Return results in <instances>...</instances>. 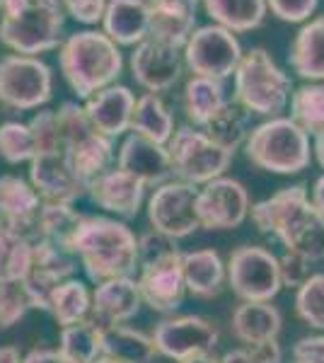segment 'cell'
Listing matches in <instances>:
<instances>
[{
	"label": "cell",
	"mask_w": 324,
	"mask_h": 363,
	"mask_svg": "<svg viewBox=\"0 0 324 363\" xmlns=\"http://www.w3.org/2000/svg\"><path fill=\"white\" fill-rule=\"evenodd\" d=\"M255 225L274 235L286 252L303 255L308 262L324 259V216L310 201L303 184L286 186L250 208Z\"/></svg>",
	"instance_id": "1"
},
{
	"label": "cell",
	"mask_w": 324,
	"mask_h": 363,
	"mask_svg": "<svg viewBox=\"0 0 324 363\" xmlns=\"http://www.w3.org/2000/svg\"><path fill=\"white\" fill-rule=\"evenodd\" d=\"M66 250L80 262L92 284L133 277L138 269V238L123 220L107 216H82Z\"/></svg>",
	"instance_id": "2"
},
{
	"label": "cell",
	"mask_w": 324,
	"mask_h": 363,
	"mask_svg": "<svg viewBox=\"0 0 324 363\" xmlns=\"http://www.w3.org/2000/svg\"><path fill=\"white\" fill-rule=\"evenodd\" d=\"M58 66L70 90L87 99L116 83L123 70V56L104 32L82 29L58 46Z\"/></svg>",
	"instance_id": "3"
},
{
	"label": "cell",
	"mask_w": 324,
	"mask_h": 363,
	"mask_svg": "<svg viewBox=\"0 0 324 363\" xmlns=\"http://www.w3.org/2000/svg\"><path fill=\"white\" fill-rule=\"evenodd\" d=\"M235 78V102L247 114H259L276 119L288 109L293 95V83L288 73L271 58L262 46H255L240 58Z\"/></svg>",
	"instance_id": "4"
},
{
	"label": "cell",
	"mask_w": 324,
	"mask_h": 363,
	"mask_svg": "<svg viewBox=\"0 0 324 363\" xmlns=\"http://www.w3.org/2000/svg\"><path fill=\"white\" fill-rule=\"evenodd\" d=\"M245 155L252 165L274 174H298L310 167V136L291 116H276L255 126L245 140Z\"/></svg>",
	"instance_id": "5"
},
{
	"label": "cell",
	"mask_w": 324,
	"mask_h": 363,
	"mask_svg": "<svg viewBox=\"0 0 324 363\" xmlns=\"http://www.w3.org/2000/svg\"><path fill=\"white\" fill-rule=\"evenodd\" d=\"M66 10L49 0H32L13 15L0 17V44L13 54L37 56L63 44Z\"/></svg>",
	"instance_id": "6"
},
{
	"label": "cell",
	"mask_w": 324,
	"mask_h": 363,
	"mask_svg": "<svg viewBox=\"0 0 324 363\" xmlns=\"http://www.w3.org/2000/svg\"><path fill=\"white\" fill-rule=\"evenodd\" d=\"M56 121L63 150L68 153L75 174L90 184L95 177L107 172L116 157L114 140L95 131V126L87 121L85 109L78 102H63L56 109Z\"/></svg>",
	"instance_id": "7"
},
{
	"label": "cell",
	"mask_w": 324,
	"mask_h": 363,
	"mask_svg": "<svg viewBox=\"0 0 324 363\" xmlns=\"http://www.w3.org/2000/svg\"><path fill=\"white\" fill-rule=\"evenodd\" d=\"M167 155L174 177L194 186H203L223 177L235 157L233 150L220 148L196 126L174 128L167 143Z\"/></svg>",
	"instance_id": "8"
},
{
	"label": "cell",
	"mask_w": 324,
	"mask_h": 363,
	"mask_svg": "<svg viewBox=\"0 0 324 363\" xmlns=\"http://www.w3.org/2000/svg\"><path fill=\"white\" fill-rule=\"evenodd\" d=\"M54 73L37 56L8 54L0 58V104L15 112H29L49 104Z\"/></svg>",
	"instance_id": "9"
},
{
	"label": "cell",
	"mask_w": 324,
	"mask_h": 363,
	"mask_svg": "<svg viewBox=\"0 0 324 363\" xmlns=\"http://www.w3.org/2000/svg\"><path fill=\"white\" fill-rule=\"evenodd\" d=\"M228 286L242 303H271L281 286L279 257L259 245H242L228 259Z\"/></svg>",
	"instance_id": "10"
},
{
	"label": "cell",
	"mask_w": 324,
	"mask_h": 363,
	"mask_svg": "<svg viewBox=\"0 0 324 363\" xmlns=\"http://www.w3.org/2000/svg\"><path fill=\"white\" fill-rule=\"evenodd\" d=\"M181 56H184V66L194 75L225 80L238 68L242 58V46L230 29L220 25H206L196 27L189 34Z\"/></svg>",
	"instance_id": "11"
},
{
	"label": "cell",
	"mask_w": 324,
	"mask_h": 363,
	"mask_svg": "<svg viewBox=\"0 0 324 363\" xmlns=\"http://www.w3.org/2000/svg\"><path fill=\"white\" fill-rule=\"evenodd\" d=\"M148 223L162 235L181 240L201 230L199 220V186L181 179L155 186L148 199Z\"/></svg>",
	"instance_id": "12"
},
{
	"label": "cell",
	"mask_w": 324,
	"mask_h": 363,
	"mask_svg": "<svg viewBox=\"0 0 324 363\" xmlns=\"http://www.w3.org/2000/svg\"><path fill=\"white\" fill-rule=\"evenodd\" d=\"M218 339H220L218 327L201 315L167 318L152 332V344H155L157 354L177 363L191 359V356L213 354Z\"/></svg>",
	"instance_id": "13"
},
{
	"label": "cell",
	"mask_w": 324,
	"mask_h": 363,
	"mask_svg": "<svg viewBox=\"0 0 324 363\" xmlns=\"http://www.w3.org/2000/svg\"><path fill=\"white\" fill-rule=\"evenodd\" d=\"M250 191L242 182L218 177L199 189V220L203 230H233L250 216Z\"/></svg>",
	"instance_id": "14"
},
{
	"label": "cell",
	"mask_w": 324,
	"mask_h": 363,
	"mask_svg": "<svg viewBox=\"0 0 324 363\" xmlns=\"http://www.w3.org/2000/svg\"><path fill=\"white\" fill-rule=\"evenodd\" d=\"M181 255L184 252L177 250L172 255L145 262V264L138 267V279L135 281H138L140 301L152 313L172 315L184 303L186 286L184 274H181Z\"/></svg>",
	"instance_id": "15"
},
{
	"label": "cell",
	"mask_w": 324,
	"mask_h": 363,
	"mask_svg": "<svg viewBox=\"0 0 324 363\" xmlns=\"http://www.w3.org/2000/svg\"><path fill=\"white\" fill-rule=\"evenodd\" d=\"M75 272H78V259L66 247L46 242V240H37L32 252V269H29L27 279L22 281L32 310H46L49 313L54 289L63 281L73 279Z\"/></svg>",
	"instance_id": "16"
},
{
	"label": "cell",
	"mask_w": 324,
	"mask_h": 363,
	"mask_svg": "<svg viewBox=\"0 0 324 363\" xmlns=\"http://www.w3.org/2000/svg\"><path fill=\"white\" fill-rule=\"evenodd\" d=\"M29 184L46 203H75L87 196V184L75 174L63 148L37 153L29 162Z\"/></svg>",
	"instance_id": "17"
},
{
	"label": "cell",
	"mask_w": 324,
	"mask_h": 363,
	"mask_svg": "<svg viewBox=\"0 0 324 363\" xmlns=\"http://www.w3.org/2000/svg\"><path fill=\"white\" fill-rule=\"evenodd\" d=\"M181 70H184L181 49L155 42L150 37L143 39L131 54V75L135 85H140L152 95L172 90L179 83Z\"/></svg>",
	"instance_id": "18"
},
{
	"label": "cell",
	"mask_w": 324,
	"mask_h": 363,
	"mask_svg": "<svg viewBox=\"0 0 324 363\" xmlns=\"http://www.w3.org/2000/svg\"><path fill=\"white\" fill-rule=\"evenodd\" d=\"M116 167L133 174L145 186H160L172 177L167 145H160L133 131L123 138L119 153H116Z\"/></svg>",
	"instance_id": "19"
},
{
	"label": "cell",
	"mask_w": 324,
	"mask_h": 363,
	"mask_svg": "<svg viewBox=\"0 0 324 363\" xmlns=\"http://www.w3.org/2000/svg\"><path fill=\"white\" fill-rule=\"evenodd\" d=\"M145 189L148 186L133 174L123 172L119 167H109L87 184V196L99 208L116 213L121 218H135L143 206Z\"/></svg>",
	"instance_id": "20"
},
{
	"label": "cell",
	"mask_w": 324,
	"mask_h": 363,
	"mask_svg": "<svg viewBox=\"0 0 324 363\" xmlns=\"http://www.w3.org/2000/svg\"><path fill=\"white\" fill-rule=\"evenodd\" d=\"M82 109H85L87 121L95 126V131L114 140L116 136L131 131L135 95L126 85H109L87 97Z\"/></svg>",
	"instance_id": "21"
},
{
	"label": "cell",
	"mask_w": 324,
	"mask_h": 363,
	"mask_svg": "<svg viewBox=\"0 0 324 363\" xmlns=\"http://www.w3.org/2000/svg\"><path fill=\"white\" fill-rule=\"evenodd\" d=\"M140 306L143 301H140L138 281L133 277L109 279L104 284H97L87 320L95 322L97 327H116L135 318Z\"/></svg>",
	"instance_id": "22"
},
{
	"label": "cell",
	"mask_w": 324,
	"mask_h": 363,
	"mask_svg": "<svg viewBox=\"0 0 324 363\" xmlns=\"http://www.w3.org/2000/svg\"><path fill=\"white\" fill-rule=\"evenodd\" d=\"M150 10V39L184 49L196 29V10L201 0H145Z\"/></svg>",
	"instance_id": "23"
},
{
	"label": "cell",
	"mask_w": 324,
	"mask_h": 363,
	"mask_svg": "<svg viewBox=\"0 0 324 363\" xmlns=\"http://www.w3.org/2000/svg\"><path fill=\"white\" fill-rule=\"evenodd\" d=\"M41 199L29 182L15 174H0V213L8 218L10 230L34 242V228L41 208Z\"/></svg>",
	"instance_id": "24"
},
{
	"label": "cell",
	"mask_w": 324,
	"mask_h": 363,
	"mask_svg": "<svg viewBox=\"0 0 324 363\" xmlns=\"http://www.w3.org/2000/svg\"><path fill=\"white\" fill-rule=\"evenodd\" d=\"M102 32L116 46H138L150 34V10L145 0H109Z\"/></svg>",
	"instance_id": "25"
},
{
	"label": "cell",
	"mask_w": 324,
	"mask_h": 363,
	"mask_svg": "<svg viewBox=\"0 0 324 363\" xmlns=\"http://www.w3.org/2000/svg\"><path fill=\"white\" fill-rule=\"evenodd\" d=\"M186 294L196 298H218L228 284V269L216 250H194L181 255Z\"/></svg>",
	"instance_id": "26"
},
{
	"label": "cell",
	"mask_w": 324,
	"mask_h": 363,
	"mask_svg": "<svg viewBox=\"0 0 324 363\" xmlns=\"http://www.w3.org/2000/svg\"><path fill=\"white\" fill-rule=\"evenodd\" d=\"M281 327H284V315L271 303H242L230 320V330H233L235 339L247 347L279 339Z\"/></svg>",
	"instance_id": "27"
},
{
	"label": "cell",
	"mask_w": 324,
	"mask_h": 363,
	"mask_svg": "<svg viewBox=\"0 0 324 363\" xmlns=\"http://www.w3.org/2000/svg\"><path fill=\"white\" fill-rule=\"evenodd\" d=\"M288 63L303 80L324 83V15L300 27L288 49Z\"/></svg>",
	"instance_id": "28"
},
{
	"label": "cell",
	"mask_w": 324,
	"mask_h": 363,
	"mask_svg": "<svg viewBox=\"0 0 324 363\" xmlns=\"http://www.w3.org/2000/svg\"><path fill=\"white\" fill-rule=\"evenodd\" d=\"M102 330V356L116 363H155L157 349L152 337L126 325L99 327Z\"/></svg>",
	"instance_id": "29"
},
{
	"label": "cell",
	"mask_w": 324,
	"mask_h": 363,
	"mask_svg": "<svg viewBox=\"0 0 324 363\" xmlns=\"http://www.w3.org/2000/svg\"><path fill=\"white\" fill-rule=\"evenodd\" d=\"M201 5L206 15L213 20V25L225 27L233 34L262 27L269 13L267 0H201Z\"/></svg>",
	"instance_id": "30"
},
{
	"label": "cell",
	"mask_w": 324,
	"mask_h": 363,
	"mask_svg": "<svg viewBox=\"0 0 324 363\" xmlns=\"http://www.w3.org/2000/svg\"><path fill=\"white\" fill-rule=\"evenodd\" d=\"M181 99H184L186 119H189L196 128H203L208 124L211 116L228 102L225 85H223V80L191 75L184 85V97Z\"/></svg>",
	"instance_id": "31"
},
{
	"label": "cell",
	"mask_w": 324,
	"mask_h": 363,
	"mask_svg": "<svg viewBox=\"0 0 324 363\" xmlns=\"http://www.w3.org/2000/svg\"><path fill=\"white\" fill-rule=\"evenodd\" d=\"M131 131L155 140V143H160V145L169 143V138H172V133H174V116L167 109V104L162 102L160 95L145 92V95H140L135 99Z\"/></svg>",
	"instance_id": "32"
},
{
	"label": "cell",
	"mask_w": 324,
	"mask_h": 363,
	"mask_svg": "<svg viewBox=\"0 0 324 363\" xmlns=\"http://www.w3.org/2000/svg\"><path fill=\"white\" fill-rule=\"evenodd\" d=\"M203 133L220 148H228L235 153L240 145H245L247 136H250V114L238 102L228 99L208 119V124L203 126Z\"/></svg>",
	"instance_id": "33"
},
{
	"label": "cell",
	"mask_w": 324,
	"mask_h": 363,
	"mask_svg": "<svg viewBox=\"0 0 324 363\" xmlns=\"http://www.w3.org/2000/svg\"><path fill=\"white\" fill-rule=\"evenodd\" d=\"M58 354L63 363H95L102 356V330L90 320L63 327Z\"/></svg>",
	"instance_id": "34"
},
{
	"label": "cell",
	"mask_w": 324,
	"mask_h": 363,
	"mask_svg": "<svg viewBox=\"0 0 324 363\" xmlns=\"http://www.w3.org/2000/svg\"><path fill=\"white\" fill-rule=\"evenodd\" d=\"M90 306L92 294L87 291V286L78 279H68L58 284L51 294L49 313L54 315V320L61 327H68L90 318Z\"/></svg>",
	"instance_id": "35"
},
{
	"label": "cell",
	"mask_w": 324,
	"mask_h": 363,
	"mask_svg": "<svg viewBox=\"0 0 324 363\" xmlns=\"http://www.w3.org/2000/svg\"><path fill=\"white\" fill-rule=\"evenodd\" d=\"M82 218V213L73 208V203H41L37 216V228H34V242L46 240L66 247L68 238L75 233Z\"/></svg>",
	"instance_id": "36"
},
{
	"label": "cell",
	"mask_w": 324,
	"mask_h": 363,
	"mask_svg": "<svg viewBox=\"0 0 324 363\" xmlns=\"http://www.w3.org/2000/svg\"><path fill=\"white\" fill-rule=\"evenodd\" d=\"M34 242L15 230L0 233V284L25 281L32 269Z\"/></svg>",
	"instance_id": "37"
},
{
	"label": "cell",
	"mask_w": 324,
	"mask_h": 363,
	"mask_svg": "<svg viewBox=\"0 0 324 363\" xmlns=\"http://www.w3.org/2000/svg\"><path fill=\"white\" fill-rule=\"evenodd\" d=\"M291 119L308 136L324 131V83H308L291 95Z\"/></svg>",
	"instance_id": "38"
},
{
	"label": "cell",
	"mask_w": 324,
	"mask_h": 363,
	"mask_svg": "<svg viewBox=\"0 0 324 363\" xmlns=\"http://www.w3.org/2000/svg\"><path fill=\"white\" fill-rule=\"evenodd\" d=\"M34 155H37V148H34V138L27 124H22V121L0 124V157L8 165L32 162Z\"/></svg>",
	"instance_id": "39"
},
{
	"label": "cell",
	"mask_w": 324,
	"mask_h": 363,
	"mask_svg": "<svg viewBox=\"0 0 324 363\" xmlns=\"http://www.w3.org/2000/svg\"><path fill=\"white\" fill-rule=\"evenodd\" d=\"M298 318L312 330H324V272L310 274L296 294Z\"/></svg>",
	"instance_id": "40"
},
{
	"label": "cell",
	"mask_w": 324,
	"mask_h": 363,
	"mask_svg": "<svg viewBox=\"0 0 324 363\" xmlns=\"http://www.w3.org/2000/svg\"><path fill=\"white\" fill-rule=\"evenodd\" d=\"M32 310L29 296L22 281L15 284H0V330H10Z\"/></svg>",
	"instance_id": "41"
},
{
	"label": "cell",
	"mask_w": 324,
	"mask_h": 363,
	"mask_svg": "<svg viewBox=\"0 0 324 363\" xmlns=\"http://www.w3.org/2000/svg\"><path fill=\"white\" fill-rule=\"evenodd\" d=\"M27 126H29V131H32L37 153H46V150L63 148L61 131H58V121H56L54 109H41V112L34 114V119L29 121Z\"/></svg>",
	"instance_id": "42"
},
{
	"label": "cell",
	"mask_w": 324,
	"mask_h": 363,
	"mask_svg": "<svg viewBox=\"0 0 324 363\" xmlns=\"http://www.w3.org/2000/svg\"><path fill=\"white\" fill-rule=\"evenodd\" d=\"M220 363H284V351H281L279 339H271V342L255 344V347L228 351Z\"/></svg>",
	"instance_id": "43"
},
{
	"label": "cell",
	"mask_w": 324,
	"mask_h": 363,
	"mask_svg": "<svg viewBox=\"0 0 324 363\" xmlns=\"http://www.w3.org/2000/svg\"><path fill=\"white\" fill-rule=\"evenodd\" d=\"M310 264L312 262L305 259L303 255L296 252H286L284 257H279V274H281V286L284 289H300L305 281L310 279Z\"/></svg>",
	"instance_id": "44"
},
{
	"label": "cell",
	"mask_w": 324,
	"mask_h": 363,
	"mask_svg": "<svg viewBox=\"0 0 324 363\" xmlns=\"http://www.w3.org/2000/svg\"><path fill=\"white\" fill-rule=\"evenodd\" d=\"M320 0H267L271 15L281 22H305L317 10Z\"/></svg>",
	"instance_id": "45"
},
{
	"label": "cell",
	"mask_w": 324,
	"mask_h": 363,
	"mask_svg": "<svg viewBox=\"0 0 324 363\" xmlns=\"http://www.w3.org/2000/svg\"><path fill=\"white\" fill-rule=\"evenodd\" d=\"M107 3L109 0H63V10L80 25H97L102 22Z\"/></svg>",
	"instance_id": "46"
},
{
	"label": "cell",
	"mask_w": 324,
	"mask_h": 363,
	"mask_svg": "<svg viewBox=\"0 0 324 363\" xmlns=\"http://www.w3.org/2000/svg\"><path fill=\"white\" fill-rule=\"evenodd\" d=\"M293 363H324V335L300 339L293 347Z\"/></svg>",
	"instance_id": "47"
},
{
	"label": "cell",
	"mask_w": 324,
	"mask_h": 363,
	"mask_svg": "<svg viewBox=\"0 0 324 363\" xmlns=\"http://www.w3.org/2000/svg\"><path fill=\"white\" fill-rule=\"evenodd\" d=\"M22 363H63L58 349H32L27 356H22Z\"/></svg>",
	"instance_id": "48"
},
{
	"label": "cell",
	"mask_w": 324,
	"mask_h": 363,
	"mask_svg": "<svg viewBox=\"0 0 324 363\" xmlns=\"http://www.w3.org/2000/svg\"><path fill=\"white\" fill-rule=\"evenodd\" d=\"M310 201L315 203V208L324 216V174H322V177H317V179H315V184H312V196H310Z\"/></svg>",
	"instance_id": "49"
},
{
	"label": "cell",
	"mask_w": 324,
	"mask_h": 363,
	"mask_svg": "<svg viewBox=\"0 0 324 363\" xmlns=\"http://www.w3.org/2000/svg\"><path fill=\"white\" fill-rule=\"evenodd\" d=\"M0 363H22L20 351L15 347H0Z\"/></svg>",
	"instance_id": "50"
},
{
	"label": "cell",
	"mask_w": 324,
	"mask_h": 363,
	"mask_svg": "<svg viewBox=\"0 0 324 363\" xmlns=\"http://www.w3.org/2000/svg\"><path fill=\"white\" fill-rule=\"evenodd\" d=\"M312 155H315V160L320 162V167L324 169V131L320 136H315V143H312Z\"/></svg>",
	"instance_id": "51"
},
{
	"label": "cell",
	"mask_w": 324,
	"mask_h": 363,
	"mask_svg": "<svg viewBox=\"0 0 324 363\" xmlns=\"http://www.w3.org/2000/svg\"><path fill=\"white\" fill-rule=\"evenodd\" d=\"M179 363H220V361H218L213 354H201V356H191V359H184V361H179Z\"/></svg>",
	"instance_id": "52"
},
{
	"label": "cell",
	"mask_w": 324,
	"mask_h": 363,
	"mask_svg": "<svg viewBox=\"0 0 324 363\" xmlns=\"http://www.w3.org/2000/svg\"><path fill=\"white\" fill-rule=\"evenodd\" d=\"M3 230H10V223H8V218L0 213V233H3Z\"/></svg>",
	"instance_id": "53"
},
{
	"label": "cell",
	"mask_w": 324,
	"mask_h": 363,
	"mask_svg": "<svg viewBox=\"0 0 324 363\" xmlns=\"http://www.w3.org/2000/svg\"><path fill=\"white\" fill-rule=\"evenodd\" d=\"M95 363H116V361H111V359H107V356H99V359H97Z\"/></svg>",
	"instance_id": "54"
}]
</instances>
